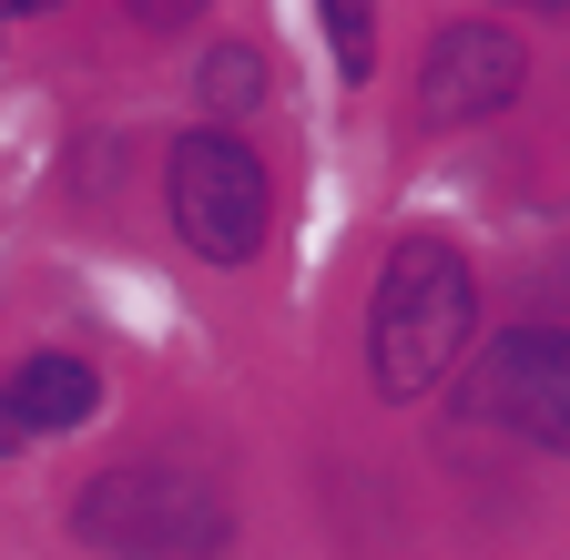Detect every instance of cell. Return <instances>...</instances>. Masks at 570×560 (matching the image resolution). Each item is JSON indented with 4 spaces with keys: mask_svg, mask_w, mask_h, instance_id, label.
Returning a JSON list of instances; mask_svg holds the SVG:
<instances>
[{
    "mask_svg": "<svg viewBox=\"0 0 570 560\" xmlns=\"http://www.w3.org/2000/svg\"><path fill=\"white\" fill-rule=\"evenodd\" d=\"M469 316H479V286L449 235H407L387 265H377V296H367V367L387 397H428L459 346H469Z\"/></svg>",
    "mask_w": 570,
    "mask_h": 560,
    "instance_id": "obj_1",
    "label": "cell"
},
{
    "mask_svg": "<svg viewBox=\"0 0 570 560\" xmlns=\"http://www.w3.org/2000/svg\"><path fill=\"white\" fill-rule=\"evenodd\" d=\"M71 530L112 560H214L225 550V500L184 469H102L71 510Z\"/></svg>",
    "mask_w": 570,
    "mask_h": 560,
    "instance_id": "obj_2",
    "label": "cell"
},
{
    "mask_svg": "<svg viewBox=\"0 0 570 560\" xmlns=\"http://www.w3.org/2000/svg\"><path fill=\"white\" fill-rule=\"evenodd\" d=\"M469 417L570 449V326H499L469 357Z\"/></svg>",
    "mask_w": 570,
    "mask_h": 560,
    "instance_id": "obj_3",
    "label": "cell"
},
{
    "mask_svg": "<svg viewBox=\"0 0 570 560\" xmlns=\"http://www.w3.org/2000/svg\"><path fill=\"white\" fill-rule=\"evenodd\" d=\"M174 235L204 265H245L265 245V174L235 132H194L174 144Z\"/></svg>",
    "mask_w": 570,
    "mask_h": 560,
    "instance_id": "obj_4",
    "label": "cell"
},
{
    "mask_svg": "<svg viewBox=\"0 0 570 560\" xmlns=\"http://www.w3.org/2000/svg\"><path fill=\"white\" fill-rule=\"evenodd\" d=\"M520 72L530 51L489 21H449L428 41V72H417V122L428 132H459V122H489L499 102H520Z\"/></svg>",
    "mask_w": 570,
    "mask_h": 560,
    "instance_id": "obj_5",
    "label": "cell"
},
{
    "mask_svg": "<svg viewBox=\"0 0 570 560\" xmlns=\"http://www.w3.org/2000/svg\"><path fill=\"white\" fill-rule=\"evenodd\" d=\"M102 407V377L82 357H21L11 387H0V439H51V429H82Z\"/></svg>",
    "mask_w": 570,
    "mask_h": 560,
    "instance_id": "obj_6",
    "label": "cell"
},
{
    "mask_svg": "<svg viewBox=\"0 0 570 560\" xmlns=\"http://www.w3.org/2000/svg\"><path fill=\"white\" fill-rule=\"evenodd\" d=\"M326 31H336V72L367 82V61H377V11H367V0H326Z\"/></svg>",
    "mask_w": 570,
    "mask_h": 560,
    "instance_id": "obj_7",
    "label": "cell"
},
{
    "mask_svg": "<svg viewBox=\"0 0 570 560\" xmlns=\"http://www.w3.org/2000/svg\"><path fill=\"white\" fill-rule=\"evenodd\" d=\"M255 92H265V61H255L245 41H235V51H214V61H204V102H214V112H245Z\"/></svg>",
    "mask_w": 570,
    "mask_h": 560,
    "instance_id": "obj_8",
    "label": "cell"
},
{
    "mask_svg": "<svg viewBox=\"0 0 570 560\" xmlns=\"http://www.w3.org/2000/svg\"><path fill=\"white\" fill-rule=\"evenodd\" d=\"M132 21H154V31H174V21H194V0H132Z\"/></svg>",
    "mask_w": 570,
    "mask_h": 560,
    "instance_id": "obj_9",
    "label": "cell"
},
{
    "mask_svg": "<svg viewBox=\"0 0 570 560\" xmlns=\"http://www.w3.org/2000/svg\"><path fill=\"white\" fill-rule=\"evenodd\" d=\"M530 11H570V0H530Z\"/></svg>",
    "mask_w": 570,
    "mask_h": 560,
    "instance_id": "obj_10",
    "label": "cell"
},
{
    "mask_svg": "<svg viewBox=\"0 0 570 560\" xmlns=\"http://www.w3.org/2000/svg\"><path fill=\"white\" fill-rule=\"evenodd\" d=\"M11 11H51V0H11Z\"/></svg>",
    "mask_w": 570,
    "mask_h": 560,
    "instance_id": "obj_11",
    "label": "cell"
}]
</instances>
